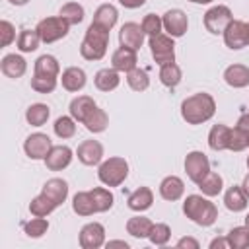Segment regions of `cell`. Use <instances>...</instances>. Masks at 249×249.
Wrapping results in <instances>:
<instances>
[{"label":"cell","instance_id":"cell-6","mask_svg":"<svg viewBox=\"0 0 249 249\" xmlns=\"http://www.w3.org/2000/svg\"><path fill=\"white\" fill-rule=\"evenodd\" d=\"M148 47H150V53H152L154 60L160 66L167 64V62H175V43H173V37L163 35V33L152 35L148 39Z\"/></svg>","mask_w":249,"mask_h":249},{"label":"cell","instance_id":"cell-40","mask_svg":"<svg viewBox=\"0 0 249 249\" xmlns=\"http://www.w3.org/2000/svg\"><path fill=\"white\" fill-rule=\"evenodd\" d=\"M53 130H54V134L58 136V138H62V140H66V138H72L74 134H76V121L68 115H62V117H58L56 121H54V124H53Z\"/></svg>","mask_w":249,"mask_h":249},{"label":"cell","instance_id":"cell-3","mask_svg":"<svg viewBox=\"0 0 249 249\" xmlns=\"http://www.w3.org/2000/svg\"><path fill=\"white\" fill-rule=\"evenodd\" d=\"M107 45H109V31L95 23H89L86 37L80 45V54L86 60H101L107 53Z\"/></svg>","mask_w":249,"mask_h":249},{"label":"cell","instance_id":"cell-50","mask_svg":"<svg viewBox=\"0 0 249 249\" xmlns=\"http://www.w3.org/2000/svg\"><path fill=\"white\" fill-rule=\"evenodd\" d=\"M119 4L124 6V8H128V10H136V8L144 6L146 0H119Z\"/></svg>","mask_w":249,"mask_h":249},{"label":"cell","instance_id":"cell-24","mask_svg":"<svg viewBox=\"0 0 249 249\" xmlns=\"http://www.w3.org/2000/svg\"><path fill=\"white\" fill-rule=\"evenodd\" d=\"M230 134H231V128L226 126V124H214L208 132V146L210 150L214 152H222V150H228L230 146Z\"/></svg>","mask_w":249,"mask_h":249},{"label":"cell","instance_id":"cell-17","mask_svg":"<svg viewBox=\"0 0 249 249\" xmlns=\"http://www.w3.org/2000/svg\"><path fill=\"white\" fill-rule=\"evenodd\" d=\"M0 70H2L4 76L16 80V78H21V76L25 74L27 62H25V58H23L21 54L12 53V54H6V56L0 60Z\"/></svg>","mask_w":249,"mask_h":249},{"label":"cell","instance_id":"cell-51","mask_svg":"<svg viewBox=\"0 0 249 249\" xmlns=\"http://www.w3.org/2000/svg\"><path fill=\"white\" fill-rule=\"evenodd\" d=\"M235 126H239L241 130H245L247 134H249V113H243L239 119H237V124Z\"/></svg>","mask_w":249,"mask_h":249},{"label":"cell","instance_id":"cell-30","mask_svg":"<svg viewBox=\"0 0 249 249\" xmlns=\"http://www.w3.org/2000/svg\"><path fill=\"white\" fill-rule=\"evenodd\" d=\"M49 117H51V109L45 103H33L25 111V121L31 126H43L49 121Z\"/></svg>","mask_w":249,"mask_h":249},{"label":"cell","instance_id":"cell-1","mask_svg":"<svg viewBox=\"0 0 249 249\" xmlns=\"http://www.w3.org/2000/svg\"><path fill=\"white\" fill-rule=\"evenodd\" d=\"M216 113V101L210 93H193L181 103V117L187 124H202Z\"/></svg>","mask_w":249,"mask_h":249},{"label":"cell","instance_id":"cell-35","mask_svg":"<svg viewBox=\"0 0 249 249\" xmlns=\"http://www.w3.org/2000/svg\"><path fill=\"white\" fill-rule=\"evenodd\" d=\"M18 49L21 53H33L39 49V43H41V37L37 33V29H21V33L18 35Z\"/></svg>","mask_w":249,"mask_h":249},{"label":"cell","instance_id":"cell-27","mask_svg":"<svg viewBox=\"0 0 249 249\" xmlns=\"http://www.w3.org/2000/svg\"><path fill=\"white\" fill-rule=\"evenodd\" d=\"M95 107V101L89 97V95H78L70 101V117L76 121V123H84L86 115Z\"/></svg>","mask_w":249,"mask_h":249},{"label":"cell","instance_id":"cell-45","mask_svg":"<svg viewBox=\"0 0 249 249\" xmlns=\"http://www.w3.org/2000/svg\"><path fill=\"white\" fill-rule=\"evenodd\" d=\"M169 237H171V230H169L167 224H154V226H152V231H150V235H148L150 243H154V245H158V247L165 245V243L169 241Z\"/></svg>","mask_w":249,"mask_h":249},{"label":"cell","instance_id":"cell-38","mask_svg":"<svg viewBox=\"0 0 249 249\" xmlns=\"http://www.w3.org/2000/svg\"><path fill=\"white\" fill-rule=\"evenodd\" d=\"M54 208H58L47 195H37L31 202H29V212L33 214V216H39V218H45V216H49Z\"/></svg>","mask_w":249,"mask_h":249},{"label":"cell","instance_id":"cell-41","mask_svg":"<svg viewBox=\"0 0 249 249\" xmlns=\"http://www.w3.org/2000/svg\"><path fill=\"white\" fill-rule=\"evenodd\" d=\"M230 249H245L249 247V228L247 226H237L233 230H230V233L226 235Z\"/></svg>","mask_w":249,"mask_h":249},{"label":"cell","instance_id":"cell-58","mask_svg":"<svg viewBox=\"0 0 249 249\" xmlns=\"http://www.w3.org/2000/svg\"><path fill=\"white\" fill-rule=\"evenodd\" d=\"M247 169H249V156H247Z\"/></svg>","mask_w":249,"mask_h":249},{"label":"cell","instance_id":"cell-37","mask_svg":"<svg viewBox=\"0 0 249 249\" xmlns=\"http://www.w3.org/2000/svg\"><path fill=\"white\" fill-rule=\"evenodd\" d=\"M91 198H93V206H95V212H107L111 206H113V193L105 187H95L89 191Z\"/></svg>","mask_w":249,"mask_h":249},{"label":"cell","instance_id":"cell-36","mask_svg":"<svg viewBox=\"0 0 249 249\" xmlns=\"http://www.w3.org/2000/svg\"><path fill=\"white\" fill-rule=\"evenodd\" d=\"M58 16L64 18L70 25H78V23L84 21L86 12H84V6H82V4H78V2H68V4H64V6L58 10Z\"/></svg>","mask_w":249,"mask_h":249},{"label":"cell","instance_id":"cell-12","mask_svg":"<svg viewBox=\"0 0 249 249\" xmlns=\"http://www.w3.org/2000/svg\"><path fill=\"white\" fill-rule=\"evenodd\" d=\"M105 245V228L99 222H89L80 230L82 249H99Z\"/></svg>","mask_w":249,"mask_h":249},{"label":"cell","instance_id":"cell-48","mask_svg":"<svg viewBox=\"0 0 249 249\" xmlns=\"http://www.w3.org/2000/svg\"><path fill=\"white\" fill-rule=\"evenodd\" d=\"M177 247H179V249H198L200 243H198L195 237H181V239L177 241Z\"/></svg>","mask_w":249,"mask_h":249},{"label":"cell","instance_id":"cell-55","mask_svg":"<svg viewBox=\"0 0 249 249\" xmlns=\"http://www.w3.org/2000/svg\"><path fill=\"white\" fill-rule=\"evenodd\" d=\"M189 2H193V4H210L214 0H189Z\"/></svg>","mask_w":249,"mask_h":249},{"label":"cell","instance_id":"cell-7","mask_svg":"<svg viewBox=\"0 0 249 249\" xmlns=\"http://www.w3.org/2000/svg\"><path fill=\"white\" fill-rule=\"evenodd\" d=\"M185 171H187V177L198 185L210 173V160L206 158V154L193 150L185 158Z\"/></svg>","mask_w":249,"mask_h":249},{"label":"cell","instance_id":"cell-4","mask_svg":"<svg viewBox=\"0 0 249 249\" xmlns=\"http://www.w3.org/2000/svg\"><path fill=\"white\" fill-rule=\"evenodd\" d=\"M97 177L105 187H119L128 177V161L124 158L113 156L99 163Z\"/></svg>","mask_w":249,"mask_h":249},{"label":"cell","instance_id":"cell-25","mask_svg":"<svg viewBox=\"0 0 249 249\" xmlns=\"http://www.w3.org/2000/svg\"><path fill=\"white\" fill-rule=\"evenodd\" d=\"M117 19H119L117 8H115L113 4H101V6L95 10V14H93V21H91V23H95V25H99V27L111 31V29L115 27Z\"/></svg>","mask_w":249,"mask_h":249},{"label":"cell","instance_id":"cell-32","mask_svg":"<svg viewBox=\"0 0 249 249\" xmlns=\"http://www.w3.org/2000/svg\"><path fill=\"white\" fill-rule=\"evenodd\" d=\"M33 70H35V74H39V76H58V72H60V64H58V60L53 56V54H41L37 60H35V66H33Z\"/></svg>","mask_w":249,"mask_h":249},{"label":"cell","instance_id":"cell-54","mask_svg":"<svg viewBox=\"0 0 249 249\" xmlns=\"http://www.w3.org/2000/svg\"><path fill=\"white\" fill-rule=\"evenodd\" d=\"M10 4H14V6H23V4H27L29 0H8Z\"/></svg>","mask_w":249,"mask_h":249},{"label":"cell","instance_id":"cell-18","mask_svg":"<svg viewBox=\"0 0 249 249\" xmlns=\"http://www.w3.org/2000/svg\"><path fill=\"white\" fill-rule=\"evenodd\" d=\"M224 82L235 89L247 88L249 86V68L245 64H230L224 70Z\"/></svg>","mask_w":249,"mask_h":249},{"label":"cell","instance_id":"cell-28","mask_svg":"<svg viewBox=\"0 0 249 249\" xmlns=\"http://www.w3.org/2000/svg\"><path fill=\"white\" fill-rule=\"evenodd\" d=\"M82 124H86V128H88L89 132L97 134V132H103V130L107 128V124H109V117H107V113H105L103 109H99V107L95 105V107L86 115V119H84Z\"/></svg>","mask_w":249,"mask_h":249},{"label":"cell","instance_id":"cell-2","mask_svg":"<svg viewBox=\"0 0 249 249\" xmlns=\"http://www.w3.org/2000/svg\"><path fill=\"white\" fill-rule=\"evenodd\" d=\"M183 214L195 222L196 226H202V228H208L216 222L218 218V208L212 200H208L206 196L202 195H189L183 202Z\"/></svg>","mask_w":249,"mask_h":249},{"label":"cell","instance_id":"cell-9","mask_svg":"<svg viewBox=\"0 0 249 249\" xmlns=\"http://www.w3.org/2000/svg\"><path fill=\"white\" fill-rule=\"evenodd\" d=\"M51 148H53V142L43 132H33L23 142V152L29 160H45L47 154L51 152Z\"/></svg>","mask_w":249,"mask_h":249},{"label":"cell","instance_id":"cell-49","mask_svg":"<svg viewBox=\"0 0 249 249\" xmlns=\"http://www.w3.org/2000/svg\"><path fill=\"white\" fill-rule=\"evenodd\" d=\"M210 249H230L228 237H214L210 241Z\"/></svg>","mask_w":249,"mask_h":249},{"label":"cell","instance_id":"cell-13","mask_svg":"<svg viewBox=\"0 0 249 249\" xmlns=\"http://www.w3.org/2000/svg\"><path fill=\"white\" fill-rule=\"evenodd\" d=\"M144 29L142 25L134 23V21H126L121 31H119V43L121 47H126V49H132V51H138L144 43Z\"/></svg>","mask_w":249,"mask_h":249},{"label":"cell","instance_id":"cell-34","mask_svg":"<svg viewBox=\"0 0 249 249\" xmlns=\"http://www.w3.org/2000/svg\"><path fill=\"white\" fill-rule=\"evenodd\" d=\"M183 74H181V68L175 64V62H167V64H161L160 66V82L165 86V88H175L179 86Z\"/></svg>","mask_w":249,"mask_h":249},{"label":"cell","instance_id":"cell-57","mask_svg":"<svg viewBox=\"0 0 249 249\" xmlns=\"http://www.w3.org/2000/svg\"><path fill=\"white\" fill-rule=\"evenodd\" d=\"M245 226H247V228H249V214H247V216H245Z\"/></svg>","mask_w":249,"mask_h":249},{"label":"cell","instance_id":"cell-52","mask_svg":"<svg viewBox=\"0 0 249 249\" xmlns=\"http://www.w3.org/2000/svg\"><path fill=\"white\" fill-rule=\"evenodd\" d=\"M107 247H123V249H128V243L126 241H121V239H113V241H107Z\"/></svg>","mask_w":249,"mask_h":249},{"label":"cell","instance_id":"cell-23","mask_svg":"<svg viewBox=\"0 0 249 249\" xmlns=\"http://www.w3.org/2000/svg\"><path fill=\"white\" fill-rule=\"evenodd\" d=\"M93 84L99 91H113L119 88L121 84V76L115 68H101L97 70V74L93 76Z\"/></svg>","mask_w":249,"mask_h":249},{"label":"cell","instance_id":"cell-47","mask_svg":"<svg viewBox=\"0 0 249 249\" xmlns=\"http://www.w3.org/2000/svg\"><path fill=\"white\" fill-rule=\"evenodd\" d=\"M0 35H2V39H0L2 47H8L12 41H16V27L8 19H2L0 21Z\"/></svg>","mask_w":249,"mask_h":249},{"label":"cell","instance_id":"cell-26","mask_svg":"<svg viewBox=\"0 0 249 249\" xmlns=\"http://www.w3.org/2000/svg\"><path fill=\"white\" fill-rule=\"evenodd\" d=\"M224 204L230 212H243L247 208V195L241 185H231L224 195Z\"/></svg>","mask_w":249,"mask_h":249},{"label":"cell","instance_id":"cell-46","mask_svg":"<svg viewBox=\"0 0 249 249\" xmlns=\"http://www.w3.org/2000/svg\"><path fill=\"white\" fill-rule=\"evenodd\" d=\"M140 25H142L144 33H146V35H150V37H152V35L161 33V29H163V21H161V18H160V16H156V14H146Z\"/></svg>","mask_w":249,"mask_h":249},{"label":"cell","instance_id":"cell-31","mask_svg":"<svg viewBox=\"0 0 249 249\" xmlns=\"http://www.w3.org/2000/svg\"><path fill=\"white\" fill-rule=\"evenodd\" d=\"M72 210L78 216H91V214H95V206H93V198H91L89 191H80V193L74 195Z\"/></svg>","mask_w":249,"mask_h":249},{"label":"cell","instance_id":"cell-11","mask_svg":"<svg viewBox=\"0 0 249 249\" xmlns=\"http://www.w3.org/2000/svg\"><path fill=\"white\" fill-rule=\"evenodd\" d=\"M222 35H224L226 47L231 51H239L247 47V29H245V21L241 19H231Z\"/></svg>","mask_w":249,"mask_h":249},{"label":"cell","instance_id":"cell-29","mask_svg":"<svg viewBox=\"0 0 249 249\" xmlns=\"http://www.w3.org/2000/svg\"><path fill=\"white\" fill-rule=\"evenodd\" d=\"M152 226L154 222L146 216H132L128 222H126V231L136 237V239H142V237H148L150 231H152Z\"/></svg>","mask_w":249,"mask_h":249},{"label":"cell","instance_id":"cell-14","mask_svg":"<svg viewBox=\"0 0 249 249\" xmlns=\"http://www.w3.org/2000/svg\"><path fill=\"white\" fill-rule=\"evenodd\" d=\"M76 156L84 165H97L103 160V146L97 140H84L78 146Z\"/></svg>","mask_w":249,"mask_h":249},{"label":"cell","instance_id":"cell-21","mask_svg":"<svg viewBox=\"0 0 249 249\" xmlns=\"http://www.w3.org/2000/svg\"><path fill=\"white\" fill-rule=\"evenodd\" d=\"M41 193L47 195L56 206H60L66 200V196H68V183L64 179H60V177H53V179H49L43 185V191Z\"/></svg>","mask_w":249,"mask_h":249},{"label":"cell","instance_id":"cell-16","mask_svg":"<svg viewBox=\"0 0 249 249\" xmlns=\"http://www.w3.org/2000/svg\"><path fill=\"white\" fill-rule=\"evenodd\" d=\"M183 193H185V183H183L181 177L167 175V177L161 179V183H160V195H161L163 200L175 202V200H179L183 196Z\"/></svg>","mask_w":249,"mask_h":249},{"label":"cell","instance_id":"cell-56","mask_svg":"<svg viewBox=\"0 0 249 249\" xmlns=\"http://www.w3.org/2000/svg\"><path fill=\"white\" fill-rule=\"evenodd\" d=\"M245 29H247V45H249V21L245 23Z\"/></svg>","mask_w":249,"mask_h":249},{"label":"cell","instance_id":"cell-43","mask_svg":"<svg viewBox=\"0 0 249 249\" xmlns=\"http://www.w3.org/2000/svg\"><path fill=\"white\" fill-rule=\"evenodd\" d=\"M249 148V134L245 130H241L239 126L231 128V134H230V146L228 150L231 152H243Z\"/></svg>","mask_w":249,"mask_h":249},{"label":"cell","instance_id":"cell-22","mask_svg":"<svg viewBox=\"0 0 249 249\" xmlns=\"http://www.w3.org/2000/svg\"><path fill=\"white\" fill-rule=\"evenodd\" d=\"M60 82H62V88H64L66 91H80V89H84L88 78H86V72H84L82 68L70 66V68H66V70L62 72Z\"/></svg>","mask_w":249,"mask_h":249},{"label":"cell","instance_id":"cell-19","mask_svg":"<svg viewBox=\"0 0 249 249\" xmlns=\"http://www.w3.org/2000/svg\"><path fill=\"white\" fill-rule=\"evenodd\" d=\"M136 62H138L136 51L126 49V47H119L111 56V66L117 72H130L132 68H136Z\"/></svg>","mask_w":249,"mask_h":249},{"label":"cell","instance_id":"cell-8","mask_svg":"<svg viewBox=\"0 0 249 249\" xmlns=\"http://www.w3.org/2000/svg\"><path fill=\"white\" fill-rule=\"evenodd\" d=\"M233 19V14L228 6H212L206 14H204V27L208 33L212 35H218V33H224V29L228 27V23Z\"/></svg>","mask_w":249,"mask_h":249},{"label":"cell","instance_id":"cell-15","mask_svg":"<svg viewBox=\"0 0 249 249\" xmlns=\"http://www.w3.org/2000/svg\"><path fill=\"white\" fill-rule=\"evenodd\" d=\"M72 161V150L68 146H53L51 152L45 158V165L51 171H62L64 167H68Z\"/></svg>","mask_w":249,"mask_h":249},{"label":"cell","instance_id":"cell-33","mask_svg":"<svg viewBox=\"0 0 249 249\" xmlns=\"http://www.w3.org/2000/svg\"><path fill=\"white\" fill-rule=\"evenodd\" d=\"M198 189L202 191L204 196H218V195L222 193V189H224V179H222L220 173L210 171V173L198 183Z\"/></svg>","mask_w":249,"mask_h":249},{"label":"cell","instance_id":"cell-42","mask_svg":"<svg viewBox=\"0 0 249 249\" xmlns=\"http://www.w3.org/2000/svg\"><path fill=\"white\" fill-rule=\"evenodd\" d=\"M47 230H49V222H47L45 218H39V216H35L33 220H29V222L23 224V231H25V235H27V237H33V239L45 235Z\"/></svg>","mask_w":249,"mask_h":249},{"label":"cell","instance_id":"cell-5","mask_svg":"<svg viewBox=\"0 0 249 249\" xmlns=\"http://www.w3.org/2000/svg\"><path fill=\"white\" fill-rule=\"evenodd\" d=\"M35 29H37V33H39L43 43H54V41H58V39L68 35L70 23L60 16H51V18L41 19Z\"/></svg>","mask_w":249,"mask_h":249},{"label":"cell","instance_id":"cell-53","mask_svg":"<svg viewBox=\"0 0 249 249\" xmlns=\"http://www.w3.org/2000/svg\"><path fill=\"white\" fill-rule=\"evenodd\" d=\"M241 189H243V193L247 195V198H249V173L243 177V183H241Z\"/></svg>","mask_w":249,"mask_h":249},{"label":"cell","instance_id":"cell-20","mask_svg":"<svg viewBox=\"0 0 249 249\" xmlns=\"http://www.w3.org/2000/svg\"><path fill=\"white\" fill-rule=\"evenodd\" d=\"M154 202V193L150 187H138L136 191H132L126 198V206L134 212H144L152 206Z\"/></svg>","mask_w":249,"mask_h":249},{"label":"cell","instance_id":"cell-44","mask_svg":"<svg viewBox=\"0 0 249 249\" xmlns=\"http://www.w3.org/2000/svg\"><path fill=\"white\" fill-rule=\"evenodd\" d=\"M31 88H33L37 93H51V91H54V88H56V78H54V76H39V74H33V78H31Z\"/></svg>","mask_w":249,"mask_h":249},{"label":"cell","instance_id":"cell-10","mask_svg":"<svg viewBox=\"0 0 249 249\" xmlns=\"http://www.w3.org/2000/svg\"><path fill=\"white\" fill-rule=\"evenodd\" d=\"M161 21H163V29H165L167 35L173 37V39L183 37V35L187 33V29H189V18H187V14H185L183 10H179V8L167 10V12L163 14Z\"/></svg>","mask_w":249,"mask_h":249},{"label":"cell","instance_id":"cell-39","mask_svg":"<svg viewBox=\"0 0 249 249\" xmlns=\"http://www.w3.org/2000/svg\"><path fill=\"white\" fill-rule=\"evenodd\" d=\"M126 84L134 91H144L150 86V76H148V72L144 68H138L136 66L130 72H126Z\"/></svg>","mask_w":249,"mask_h":249}]
</instances>
